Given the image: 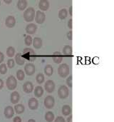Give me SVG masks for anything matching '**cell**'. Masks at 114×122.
<instances>
[{"instance_id":"6da1fadb","label":"cell","mask_w":114,"mask_h":122,"mask_svg":"<svg viewBox=\"0 0 114 122\" xmlns=\"http://www.w3.org/2000/svg\"><path fill=\"white\" fill-rule=\"evenodd\" d=\"M70 67L67 64H62L58 68V74L61 78H66L69 75Z\"/></svg>"},{"instance_id":"7a4b0ae2","label":"cell","mask_w":114,"mask_h":122,"mask_svg":"<svg viewBox=\"0 0 114 122\" xmlns=\"http://www.w3.org/2000/svg\"><path fill=\"white\" fill-rule=\"evenodd\" d=\"M35 18V10L33 7L27 8L24 12V19L26 21H32Z\"/></svg>"},{"instance_id":"3957f363","label":"cell","mask_w":114,"mask_h":122,"mask_svg":"<svg viewBox=\"0 0 114 122\" xmlns=\"http://www.w3.org/2000/svg\"><path fill=\"white\" fill-rule=\"evenodd\" d=\"M6 87L9 90H14L16 86H17V80L13 76H10L7 78L6 81Z\"/></svg>"},{"instance_id":"277c9868","label":"cell","mask_w":114,"mask_h":122,"mask_svg":"<svg viewBox=\"0 0 114 122\" xmlns=\"http://www.w3.org/2000/svg\"><path fill=\"white\" fill-rule=\"evenodd\" d=\"M23 54H24V59H26L30 61H34L36 59V56H35V53L33 49H25L23 51Z\"/></svg>"},{"instance_id":"5b68a950","label":"cell","mask_w":114,"mask_h":122,"mask_svg":"<svg viewBox=\"0 0 114 122\" xmlns=\"http://www.w3.org/2000/svg\"><path fill=\"white\" fill-rule=\"evenodd\" d=\"M69 88L66 86H61L58 90V95L59 97L61 99H64L69 97Z\"/></svg>"},{"instance_id":"8992f818","label":"cell","mask_w":114,"mask_h":122,"mask_svg":"<svg viewBox=\"0 0 114 122\" xmlns=\"http://www.w3.org/2000/svg\"><path fill=\"white\" fill-rule=\"evenodd\" d=\"M44 106L46 109H52L54 107V104H55V100H54V98L49 95V96H47L45 99H44Z\"/></svg>"},{"instance_id":"52a82bcc","label":"cell","mask_w":114,"mask_h":122,"mask_svg":"<svg viewBox=\"0 0 114 122\" xmlns=\"http://www.w3.org/2000/svg\"><path fill=\"white\" fill-rule=\"evenodd\" d=\"M45 19H46V14L41 11H37L36 13L35 14L36 22L39 24H41L44 22Z\"/></svg>"},{"instance_id":"ba28073f","label":"cell","mask_w":114,"mask_h":122,"mask_svg":"<svg viewBox=\"0 0 114 122\" xmlns=\"http://www.w3.org/2000/svg\"><path fill=\"white\" fill-rule=\"evenodd\" d=\"M24 71L28 76H31L33 75L35 71H36V68L35 66L33 64L31 63H27L25 66H24Z\"/></svg>"},{"instance_id":"9c48e42d","label":"cell","mask_w":114,"mask_h":122,"mask_svg":"<svg viewBox=\"0 0 114 122\" xmlns=\"http://www.w3.org/2000/svg\"><path fill=\"white\" fill-rule=\"evenodd\" d=\"M44 88L48 93H52L55 89V84L52 80H48L44 84Z\"/></svg>"},{"instance_id":"30bf717a","label":"cell","mask_w":114,"mask_h":122,"mask_svg":"<svg viewBox=\"0 0 114 122\" xmlns=\"http://www.w3.org/2000/svg\"><path fill=\"white\" fill-rule=\"evenodd\" d=\"M4 114L6 119L12 118V117L14 114V110L13 107L11 106H8V107H5L4 111Z\"/></svg>"},{"instance_id":"8fae6325","label":"cell","mask_w":114,"mask_h":122,"mask_svg":"<svg viewBox=\"0 0 114 122\" xmlns=\"http://www.w3.org/2000/svg\"><path fill=\"white\" fill-rule=\"evenodd\" d=\"M16 24V19L13 16H8L5 20V25L9 28H13Z\"/></svg>"},{"instance_id":"7c38bea8","label":"cell","mask_w":114,"mask_h":122,"mask_svg":"<svg viewBox=\"0 0 114 122\" xmlns=\"http://www.w3.org/2000/svg\"><path fill=\"white\" fill-rule=\"evenodd\" d=\"M37 30V26L35 24H29L26 26V32L28 34H34L36 32Z\"/></svg>"},{"instance_id":"4fadbf2b","label":"cell","mask_w":114,"mask_h":122,"mask_svg":"<svg viewBox=\"0 0 114 122\" xmlns=\"http://www.w3.org/2000/svg\"><path fill=\"white\" fill-rule=\"evenodd\" d=\"M34 89V85L30 81H26L23 85V90L26 94H30Z\"/></svg>"},{"instance_id":"5bb4252c","label":"cell","mask_w":114,"mask_h":122,"mask_svg":"<svg viewBox=\"0 0 114 122\" xmlns=\"http://www.w3.org/2000/svg\"><path fill=\"white\" fill-rule=\"evenodd\" d=\"M28 106L30 109L36 110L38 108L39 102H38L37 99H36L35 98H31L28 102Z\"/></svg>"},{"instance_id":"9a60e30c","label":"cell","mask_w":114,"mask_h":122,"mask_svg":"<svg viewBox=\"0 0 114 122\" xmlns=\"http://www.w3.org/2000/svg\"><path fill=\"white\" fill-rule=\"evenodd\" d=\"M20 100V95L18 93V92H14L11 94L10 95V102L14 104H17Z\"/></svg>"},{"instance_id":"2e32d148","label":"cell","mask_w":114,"mask_h":122,"mask_svg":"<svg viewBox=\"0 0 114 122\" xmlns=\"http://www.w3.org/2000/svg\"><path fill=\"white\" fill-rule=\"evenodd\" d=\"M52 59L56 64H60L63 60V56L59 51H56L54 53Z\"/></svg>"},{"instance_id":"e0dca14e","label":"cell","mask_w":114,"mask_h":122,"mask_svg":"<svg viewBox=\"0 0 114 122\" xmlns=\"http://www.w3.org/2000/svg\"><path fill=\"white\" fill-rule=\"evenodd\" d=\"M39 7L42 11H46L49 7V3L47 0H41L39 2Z\"/></svg>"},{"instance_id":"ac0fdd59","label":"cell","mask_w":114,"mask_h":122,"mask_svg":"<svg viewBox=\"0 0 114 122\" xmlns=\"http://www.w3.org/2000/svg\"><path fill=\"white\" fill-rule=\"evenodd\" d=\"M32 42L33 46L35 49H40L42 46V39L39 37H35Z\"/></svg>"},{"instance_id":"d6986e66","label":"cell","mask_w":114,"mask_h":122,"mask_svg":"<svg viewBox=\"0 0 114 122\" xmlns=\"http://www.w3.org/2000/svg\"><path fill=\"white\" fill-rule=\"evenodd\" d=\"M16 6L19 10L24 11L27 6V1H26V0H19V1H18L17 4H16Z\"/></svg>"},{"instance_id":"ffe728a7","label":"cell","mask_w":114,"mask_h":122,"mask_svg":"<svg viewBox=\"0 0 114 122\" xmlns=\"http://www.w3.org/2000/svg\"><path fill=\"white\" fill-rule=\"evenodd\" d=\"M15 61L19 66L24 65V64L25 62V59L22 57L21 53H18V54H16V56H15Z\"/></svg>"},{"instance_id":"44dd1931","label":"cell","mask_w":114,"mask_h":122,"mask_svg":"<svg viewBox=\"0 0 114 122\" xmlns=\"http://www.w3.org/2000/svg\"><path fill=\"white\" fill-rule=\"evenodd\" d=\"M61 112L64 116H69L71 113V108L69 105H64L62 107Z\"/></svg>"},{"instance_id":"7402d4cb","label":"cell","mask_w":114,"mask_h":122,"mask_svg":"<svg viewBox=\"0 0 114 122\" xmlns=\"http://www.w3.org/2000/svg\"><path fill=\"white\" fill-rule=\"evenodd\" d=\"M44 94V89L41 86H38L35 88L34 89V95L35 97H38V98H40L43 96Z\"/></svg>"},{"instance_id":"603a6c76","label":"cell","mask_w":114,"mask_h":122,"mask_svg":"<svg viewBox=\"0 0 114 122\" xmlns=\"http://www.w3.org/2000/svg\"><path fill=\"white\" fill-rule=\"evenodd\" d=\"M14 110L15 111V112H16L17 114H22V113H24V111H25V108H24V105H22V104H19L15 105V107H14Z\"/></svg>"},{"instance_id":"cb8c5ba5","label":"cell","mask_w":114,"mask_h":122,"mask_svg":"<svg viewBox=\"0 0 114 122\" xmlns=\"http://www.w3.org/2000/svg\"><path fill=\"white\" fill-rule=\"evenodd\" d=\"M44 73H45V74L47 76H51L53 74V73H54V69H53V67L50 64L46 65L45 66V68H44Z\"/></svg>"},{"instance_id":"d4e9b609","label":"cell","mask_w":114,"mask_h":122,"mask_svg":"<svg viewBox=\"0 0 114 122\" xmlns=\"http://www.w3.org/2000/svg\"><path fill=\"white\" fill-rule=\"evenodd\" d=\"M54 119V114L51 112H48L45 114V120L47 122H52Z\"/></svg>"},{"instance_id":"484cf974","label":"cell","mask_w":114,"mask_h":122,"mask_svg":"<svg viewBox=\"0 0 114 122\" xmlns=\"http://www.w3.org/2000/svg\"><path fill=\"white\" fill-rule=\"evenodd\" d=\"M68 15V11L66 9H62L59 11V17L60 19H64Z\"/></svg>"},{"instance_id":"4316f807","label":"cell","mask_w":114,"mask_h":122,"mask_svg":"<svg viewBox=\"0 0 114 122\" xmlns=\"http://www.w3.org/2000/svg\"><path fill=\"white\" fill-rule=\"evenodd\" d=\"M36 82L39 84H41L44 82V80H45V77H44V75L41 73H39L36 75Z\"/></svg>"},{"instance_id":"83f0119b","label":"cell","mask_w":114,"mask_h":122,"mask_svg":"<svg viewBox=\"0 0 114 122\" xmlns=\"http://www.w3.org/2000/svg\"><path fill=\"white\" fill-rule=\"evenodd\" d=\"M72 53V48L69 45H66L63 48V54L65 55H71Z\"/></svg>"},{"instance_id":"f1b7e54d","label":"cell","mask_w":114,"mask_h":122,"mask_svg":"<svg viewBox=\"0 0 114 122\" xmlns=\"http://www.w3.org/2000/svg\"><path fill=\"white\" fill-rule=\"evenodd\" d=\"M15 54V49L13 46H9L6 49V55L9 57H13Z\"/></svg>"},{"instance_id":"f546056e","label":"cell","mask_w":114,"mask_h":122,"mask_svg":"<svg viewBox=\"0 0 114 122\" xmlns=\"http://www.w3.org/2000/svg\"><path fill=\"white\" fill-rule=\"evenodd\" d=\"M16 78L19 81H23L25 78V74L22 70H18L16 71Z\"/></svg>"},{"instance_id":"4dcf8cb0","label":"cell","mask_w":114,"mask_h":122,"mask_svg":"<svg viewBox=\"0 0 114 122\" xmlns=\"http://www.w3.org/2000/svg\"><path fill=\"white\" fill-rule=\"evenodd\" d=\"M7 72V68L6 64H1L0 65V74H5Z\"/></svg>"},{"instance_id":"1f68e13d","label":"cell","mask_w":114,"mask_h":122,"mask_svg":"<svg viewBox=\"0 0 114 122\" xmlns=\"http://www.w3.org/2000/svg\"><path fill=\"white\" fill-rule=\"evenodd\" d=\"M33 40H32V38L31 36H30L29 35L28 36H26L25 39H24V42H25V44L26 46H30L32 43Z\"/></svg>"},{"instance_id":"d6a6232c","label":"cell","mask_w":114,"mask_h":122,"mask_svg":"<svg viewBox=\"0 0 114 122\" xmlns=\"http://www.w3.org/2000/svg\"><path fill=\"white\" fill-rule=\"evenodd\" d=\"M15 65V61L14 59H8L7 61V66L9 68V69H12Z\"/></svg>"},{"instance_id":"836d02e7","label":"cell","mask_w":114,"mask_h":122,"mask_svg":"<svg viewBox=\"0 0 114 122\" xmlns=\"http://www.w3.org/2000/svg\"><path fill=\"white\" fill-rule=\"evenodd\" d=\"M66 84L69 87H70V88L72 87V76H69L66 79Z\"/></svg>"},{"instance_id":"e575fe53","label":"cell","mask_w":114,"mask_h":122,"mask_svg":"<svg viewBox=\"0 0 114 122\" xmlns=\"http://www.w3.org/2000/svg\"><path fill=\"white\" fill-rule=\"evenodd\" d=\"M54 122H65V119L62 117H58L56 119Z\"/></svg>"},{"instance_id":"d590c367","label":"cell","mask_w":114,"mask_h":122,"mask_svg":"<svg viewBox=\"0 0 114 122\" xmlns=\"http://www.w3.org/2000/svg\"><path fill=\"white\" fill-rule=\"evenodd\" d=\"M13 122H21V119L19 117H15L13 119Z\"/></svg>"},{"instance_id":"8d00e7d4","label":"cell","mask_w":114,"mask_h":122,"mask_svg":"<svg viewBox=\"0 0 114 122\" xmlns=\"http://www.w3.org/2000/svg\"><path fill=\"white\" fill-rule=\"evenodd\" d=\"M67 38L69 40H72V31H69L67 33Z\"/></svg>"},{"instance_id":"74e56055","label":"cell","mask_w":114,"mask_h":122,"mask_svg":"<svg viewBox=\"0 0 114 122\" xmlns=\"http://www.w3.org/2000/svg\"><path fill=\"white\" fill-rule=\"evenodd\" d=\"M72 19H69V21H68V27L69 28V29H72V27H73V26H72Z\"/></svg>"},{"instance_id":"f35d334b","label":"cell","mask_w":114,"mask_h":122,"mask_svg":"<svg viewBox=\"0 0 114 122\" xmlns=\"http://www.w3.org/2000/svg\"><path fill=\"white\" fill-rule=\"evenodd\" d=\"M4 59V54L2 52L0 51V64L2 63Z\"/></svg>"},{"instance_id":"ab89813d","label":"cell","mask_w":114,"mask_h":122,"mask_svg":"<svg viewBox=\"0 0 114 122\" xmlns=\"http://www.w3.org/2000/svg\"><path fill=\"white\" fill-rule=\"evenodd\" d=\"M3 86H4V81L2 79H0V90L3 88Z\"/></svg>"},{"instance_id":"60d3db41","label":"cell","mask_w":114,"mask_h":122,"mask_svg":"<svg viewBox=\"0 0 114 122\" xmlns=\"http://www.w3.org/2000/svg\"><path fill=\"white\" fill-rule=\"evenodd\" d=\"M72 116H70L69 117H68L67 119V122H72Z\"/></svg>"},{"instance_id":"b9f144b4","label":"cell","mask_w":114,"mask_h":122,"mask_svg":"<svg viewBox=\"0 0 114 122\" xmlns=\"http://www.w3.org/2000/svg\"><path fill=\"white\" fill-rule=\"evenodd\" d=\"M69 14L71 15V16H72V6H70V8H69Z\"/></svg>"},{"instance_id":"7bdbcfd3","label":"cell","mask_w":114,"mask_h":122,"mask_svg":"<svg viewBox=\"0 0 114 122\" xmlns=\"http://www.w3.org/2000/svg\"><path fill=\"white\" fill-rule=\"evenodd\" d=\"M4 2H5L6 4H10V3H11V2L12 1H11V0H9V1H6V0H4Z\"/></svg>"},{"instance_id":"ee69618b","label":"cell","mask_w":114,"mask_h":122,"mask_svg":"<svg viewBox=\"0 0 114 122\" xmlns=\"http://www.w3.org/2000/svg\"><path fill=\"white\" fill-rule=\"evenodd\" d=\"M28 122H36V121L34 120V119H29Z\"/></svg>"},{"instance_id":"f6af8a7d","label":"cell","mask_w":114,"mask_h":122,"mask_svg":"<svg viewBox=\"0 0 114 122\" xmlns=\"http://www.w3.org/2000/svg\"><path fill=\"white\" fill-rule=\"evenodd\" d=\"M0 5H1V1H0Z\"/></svg>"}]
</instances>
